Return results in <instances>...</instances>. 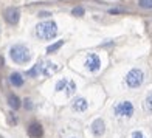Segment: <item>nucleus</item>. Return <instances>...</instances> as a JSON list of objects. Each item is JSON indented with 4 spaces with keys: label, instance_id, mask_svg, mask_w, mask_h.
Segmentation results:
<instances>
[{
    "label": "nucleus",
    "instance_id": "423d86ee",
    "mask_svg": "<svg viewBox=\"0 0 152 138\" xmlns=\"http://www.w3.org/2000/svg\"><path fill=\"white\" fill-rule=\"evenodd\" d=\"M3 19L8 25L16 26L20 20V9L17 6H8V8L3 11Z\"/></svg>",
    "mask_w": 152,
    "mask_h": 138
},
{
    "label": "nucleus",
    "instance_id": "0eeeda50",
    "mask_svg": "<svg viewBox=\"0 0 152 138\" xmlns=\"http://www.w3.org/2000/svg\"><path fill=\"white\" fill-rule=\"evenodd\" d=\"M84 65H86V70H88L90 73H96V72H99V68H101V59L96 53H88L86 56Z\"/></svg>",
    "mask_w": 152,
    "mask_h": 138
},
{
    "label": "nucleus",
    "instance_id": "7ed1b4c3",
    "mask_svg": "<svg viewBox=\"0 0 152 138\" xmlns=\"http://www.w3.org/2000/svg\"><path fill=\"white\" fill-rule=\"evenodd\" d=\"M112 113H113L115 118H118V120H130L135 113V106L127 99L116 101L112 106Z\"/></svg>",
    "mask_w": 152,
    "mask_h": 138
},
{
    "label": "nucleus",
    "instance_id": "412c9836",
    "mask_svg": "<svg viewBox=\"0 0 152 138\" xmlns=\"http://www.w3.org/2000/svg\"><path fill=\"white\" fill-rule=\"evenodd\" d=\"M8 120H10V123H11V124H14V126H16V124L19 123L17 116H16L14 113H12V112H11V113H8Z\"/></svg>",
    "mask_w": 152,
    "mask_h": 138
},
{
    "label": "nucleus",
    "instance_id": "6ab92c4d",
    "mask_svg": "<svg viewBox=\"0 0 152 138\" xmlns=\"http://www.w3.org/2000/svg\"><path fill=\"white\" fill-rule=\"evenodd\" d=\"M130 138H148V135L143 132V130L137 129V130H132V134H130Z\"/></svg>",
    "mask_w": 152,
    "mask_h": 138
},
{
    "label": "nucleus",
    "instance_id": "ddd939ff",
    "mask_svg": "<svg viewBox=\"0 0 152 138\" xmlns=\"http://www.w3.org/2000/svg\"><path fill=\"white\" fill-rule=\"evenodd\" d=\"M6 102H8V106L11 107V110H19L22 107V101H20V98L16 93H10L6 96Z\"/></svg>",
    "mask_w": 152,
    "mask_h": 138
},
{
    "label": "nucleus",
    "instance_id": "9d476101",
    "mask_svg": "<svg viewBox=\"0 0 152 138\" xmlns=\"http://www.w3.org/2000/svg\"><path fill=\"white\" fill-rule=\"evenodd\" d=\"M26 134L30 138H42L44 137V127L39 121H31L26 127Z\"/></svg>",
    "mask_w": 152,
    "mask_h": 138
},
{
    "label": "nucleus",
    "instance_id": "a211bd4d",
    "mask_svg": "<svg viewBox=\"0 0 152 138\" xmlns=\"http://www.w3.org/2000/svg\"><path fill=\"white\" fill-rule=\"evenodd\" d=\"M138 5L143 9H152V0H138Z\"/></svg>",
    "mask_w": 152,
    "mask_h": 138
},
{
    "label": "nucleus",
    "instance_id": "f3484780",
    "mask_svg": "<svg viewBox=\"0 0 152 138\" xmlns=\"http://www.w3.org/2000/svg\"><path fill=\"white\" fill-rule=\"evenodd\" d=\"M84 14H86V9L82 8V6H75V8L72 9V16H75V17H81Z\"/></svg>",
    "mask_w": 152,
    "mask_h": 138
},
{
    "label": "nucleus",
    "instance_id": "20e7f679",
    "mask_svg": "<svg viewBox=\"0 0 152 138\" xmlns=\"http://www.w3.org/2000/svg\"><path fill=\"white\" fill-rule=\"evenodd\" d=\"M144 72L141 68H130V70L126 73L124 76V84H126L127 88L130 90H135V88H140L143 84H144Z\"/></svg>",
    "mask_w": 152,
    "mask_h": 138
},
{
    "label": "nucleus",
    "instance_id": "4468645a",
    "mask_svg": "<svg viewBox=\"0 0 152 138\" xmlns=\"http://www.w3.org/2000/svg\"><path fill=\"white\" fill-rule=\"evenodd\" d=\"M26 76L28 78H39L42 76V61H39L36 65H33L28 72H26Z\"/></svg>",
    "mask_w": 152,
    "mask_h": 138
},
{
    "label": "nucleus",
    "instance_id": "4be33fe9",
    "mask_svg": "<svg viewBox=\"0 0 152 138\" xmlns=\"http://www.w3.org/2000/svg\"><path fill=\"white\" fill-rule=\"evenodd\" d=\"M70 138H78V137H70Z\"/></svg>",
    "mask_w": 152,
    "mask_h": 138
},
{
    "label": "nucleus",
    "instance_id": "9b49d317",
    "mask_svg": "<svg viewBox=\"0 0 152 138\" xmlns=\"http://www.w3.org/2000/svg\"><path fill=\"white\" fill-rule=\"evenodd\" d=\"M58 70H59L58 64L50 62V61H42V76L50 78V76H53L54 73H58Z\"/></svg>",
    "mask_w": 152,
    "mask_h": 138
},
{
    "label": "nucleus",
    "instance_id": "39448f33",
    "mask_svg": "<svg viewBox=\"0 0 152 138\" xmlns=\"http://www.w3.org/2000/svg\"><path fill=\"white\" fill-rule=\"evenodd\" d=\"M54 90L56 92H64L67 96H72L76 92V82L72 79H67V78H62L56 82L54 85Z\"/></svg>",
    "mask_w": 152,
    "mask_h": 138
},
{
    "label": "nucleus",
    "instance_id": "6e6552de",
    "mask_svg": "<svg viewBox=\"0 0 152 138\" xmlns=\"http://www.w3.org/2000/svg\"><path fill=\"white\" fill-rule=\"evenodd\" d=\"M70 107L76 113H84L88 109V101H87V98H84V96H76V98L72 99Z\"/></svg>",
    "mask_w": 152,
    "mask_h": 138
},
{
    "label": "nucleus",
    "instance_id": "aec40b11",
    "mask_svg": "<svg viewBox=\"0 0 152 138\" xmlns=\"http://www.w3.org/2000/svg\"><path fill=\"white\" fill-rule=\"evenodd\" d=\"M22 106H23L26 110H33V109H34V104H33V101H31L30 98H28V99H25Z\"/></svg>",
    "mask_w": 152,
    "mask_h": 138
},
{
    "label": "nucleus",
    "instance_id": "f8f14e48",
    "mask_svg": "<svg viewBox=\"0 0 152 138\" xmlns=\"http://www.w3.org/2000/svg\"><path fill=\"white\" fill-rule=\"evenodd\" d=\"M10 84L14 87V88H20V87H23L25 84V78H23V74L22 73H19V72H14V73H11L10 74Z\"/></svg>",
    "mask_w": 152,
    "mask_h": 138
},
{
    "label": "nucleus",
    "instance_id": "2eb2a0df",
    "mask_svg": "<svg viewBox=\"0 0 152 138\" xmlns=\"http://www.w3.org/2000/svg\"><path fill=\"white\" fill-rule=\"evenodd\" d=\"M64 44H65V40L64 39H61V40H56V42H53L51 45H48L47 47V54H53V53H58L59 50H61V47H64Z\"/></svg>",
    "mask_w": 152,
    "mask_h": 138
},
{
    "label": "nucleus",
    "instance_id": "f257e3e1",
    "mask_svg": "<svg viewBox=\"0 0 152 138\" xmlns=\"http://www.w3.org/2000/svg\"><path fill=\"white\" fill-rule=\"evenodd\" d=\"M10 59L14 62V64H19V65H23V64H28L33 58V53L28 47L25 44H14L11 45L10 48Z\"/></svg>",
    "mask_w": 152,
    "mask_h": 138
},
{
    "label": "nucleus",
    "instance_id": "dca6fc26",
    "mask_svg": "<svg viewBox=\"0 0 152 138\" xmlns=\"http://www.w3.org/2000/svg\"><path fill=\"white\" fill-rule=\"evenodd\" d=\"M143 109H144V112H146V113H151L152 115V90L146 95V98H144Z\"/></svg>",
    "mask_w": 152,
    "mask_h": 138
},
{
    "label": "nucleus",
    "instance_id": "1a4fd4ad",
    "mask_svg": "<svg viewBox=\"0 0 152 138\" xmlns=\"http://www.w3.org/2000/svg\"><path fill=\"white\" fill-rule=\"evenodd\" d=\"M90 130H92L93 137L101 138L102 135L106 134V121L102 120V118H96V120H93L92 124H90Z\"/></svg>",
    "mask_w": 152,
    "mask_h": 138
},
{
    "label": "nucleus",
    "instance_id": "f03ea898",
    "mask_svg": "<svg viewBox=\"0 0 152 138\" xmlns=\"http://www.w3.org/2000/svg\"><path fill=\"white\" fill-rule=\"evenodd\" d=\"M58 23L54 20H44L39 22L34 28V34L42 40H51L58 36Z\"/></svg>",
    "mask_w": 152,
    "mask_h": 138
}]
</instances>
